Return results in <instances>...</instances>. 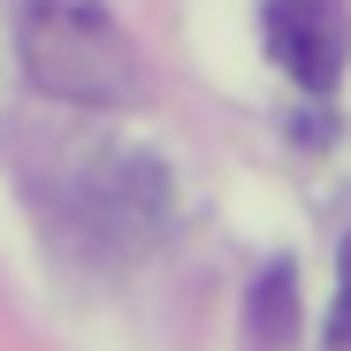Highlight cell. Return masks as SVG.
I'll return each instance as SVG.
<instances>
[{"label":"cell","instance_id":"obj_4","mask_svg":"<svg viewBox=\"0 0 351 351\" xmlns=\"http://www.w3.org/2000/svg\"><path fill=\"white\" fill-rule=\"evenodd\" d=\"M328 343L351 351V237H343V252H336V313H328Z\"/></svg>","mask_w":351,"mask_h":351},{"label":"cell","instance_id":"obj_1","mask_svg":"<svg viewBox=\"0 0 351 351\" xmlns=\"http://www.w3.org/2000/svg\"><path fill=\"white\" fill-rule=\"evenodd\" d=\"M16 46L38 92L77 107H130L145 92L138 46L99 0H16Z\"/></svg>","mask_w":351,"mask_h":351},{"label":"cell","instance_id":"obj_3","mask_svg":"<svg viewBox=\"0 0 351 351\" xmlns=\"http://www.w3.org/2000/svg\"><path fill=\"white\" fill-rule=\"evenodd\" d=\"M290 336H298V275L290 260H275L245 298V351H290Z\"/></svg>","mask_w":351,"mask_h":351},{"label":"cell","instance_id":"obj_2","mask_svg":"<svg viewBox=\"0 0 351 351\" xmlns=\"http://www.w3.org/2000/svg\"><path fill=\"white\" fill-rule=\"evenodd\" d=\"M267 53L290 84L306 92H336L343 62H351V16L343 0H267Z\"/></svg>","mask_w":351,"mask_h":351}]
</instances>
